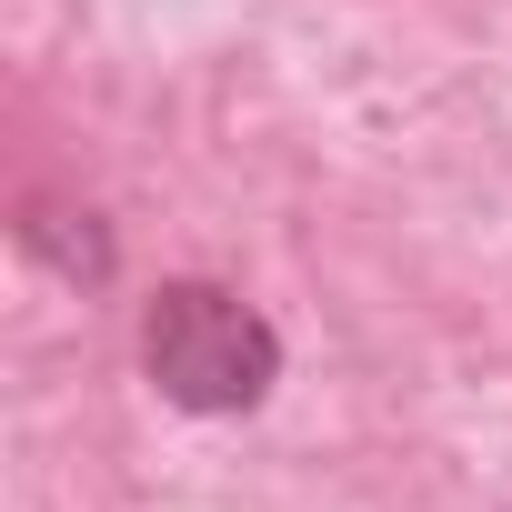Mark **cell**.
Masks as SVG:
<instances>
[{
  "label": "cell",
  "mask_w": 512,
  "mask_h": 512,
  "mask_svg": "<svg viewBox=\"0 0 512 512\" xmlns=\"http://www.w3.org/2000/svg\"><path fill=\"white\" fill-rule=\"evenodd\" d=\"M141 382L191 412V422H241V412H262L272 382H282V332L262 302H241L231 282H161L141 302Z\"/></svg>",
  "instance_id": "cell-1"
},
{
  "label": "cell",
  "mask_w": 512,
  "mask_h": 512,
  "mask_svg": "<svg viewBox=\"0 0 512 512\" xmlns=\"http://www.w3.org/2000/svg\"><path fill=\"white\" fill-rule=\"evenodd\" d=\"M11 231H21V251H31L41 272H61V282H81V292H101L111 262H121V251H111V221H101L91 201H51V191H31Z\"/></svg>",
  "instance_id": "cell-2"
}]
</instances>
